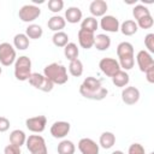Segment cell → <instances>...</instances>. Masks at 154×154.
I'll return each mask as SVG.
<instances>
[{
	"label": "cell",
	"instance_id": "obj_36",
	"mask_svg": "<svg viewBox=\"0 0 154 154\" xmlns=\"http://www.w3.org/2000/svg\"><path fill=\"white\" fill-rule=\"evenodd\" d=\"M128 154H146L144 147L140 143H132L129 149H128Z\"/></svg>",
	"mask_w": 154,
	"mask_h": 154
},
{
	"label": "cell",
	"instance_id": "obj_30",
	"mask_svg": "<svg viewBox=\"0 0 154 154\" xmlns=\"http://www.w3.org/2000/svg\"><path fill=\"white\" fill-rule=\"evenodd\" d=\"M43 30L40 25L37 24H30L26 29H25V35L28 36V38H32V40H37L42 36Z\"/></svg>",
	"mask_w": 154,
	"mask_h": 154
},
{
	"label": "cell",
	"instance_id": "obj_18",
	"mask_svg": "<svg viewBox=\"0 0 154 154\" xmlns=\"http://www.w3.org/2000/svg\"><path fill=\"white\" fill-rule=\"evenodd\" d=\"M65 25H66V20H65V18L61 17V16H53V17H51V18L48 19V22H47L48 29L52 30V31H55V32L61 31V30L65 28Z\"/></svg>",
	"mask_w": 154,
	"mask_h": 154
},
{
	"label": "cell",
	"instance_id": "obj_35",
	"mask_svg": "<svg viewBox=\"0 0 154 154\" xmlns=\"http://www.w3.org/2000/svg\"><path fill=\"white\" fill-rule=\"evenodd\" d=\"M144 46L148 49V53H154V34L149 32L144 36Z\"/></svg>",
	"mask_w": 154,
	"mask_h": 154
},
{
	"label": "cell",
	"instance_id": "obj_17",
	"mask_svg": "<svg viewBox=\"0 0 154 154\" xmlns=\"http://www.w3.org/2000/svg\"><path fill=\"white\" fill-rule=\"evenodd\" d=\"M82 16L83 14L81 8L76 6H71L65 11V20H67V23H71V24L79 23L82 19Z\"/></svg>",
	"mask_w": 154,
	"mask_h": 154
},
{
	"label": "cell",
	"instance_id": "obj_20",
	"mask_svg": "<svg viewBox=\"0 0 154 154\" xmlns=\"http://www.w3.org/2000/svg\"><path fill=\"white\" fill-rule=\"evenodd\" d=\"M94 46L97 51H107L111 46V37L106 34H97L94 40Z\"/></svg>",
	"mask_w": 154,
	"mask_h": 154
},
{
	"label": "cell",
	"instance_id": "obj_3",
	"mask_svg": "<svg viewBox=\"0 0 154 154\" xmlns=\"http://www.w3.org/2000/svg\"><path fill=\"white\" fill-rule=\"evenodd\" d=\"M31 60L26 55H22L14 61V77L18 81H28L31 75Z\"/></svg>",
	"mask_w": 154,
	"mask_h": 154
},
{
	"label": "cell",
	"instance_id": "obj_4",
	"mask_svg": "<svg viewBox=\"0 0 154 154\" xmlns=\"http://www.w3.org/2000/svg\"><path fill=\"white\" fill-rule=\"evenodd\" d=\"M26 148L31 154H46L48 153L46 141L40 135H30L25 141Z\"/></svg>",
	"mask_w": 154,
	"mask_h": 154
},
{
	"label": "cell",
	"instance_id": "obj_37",
	"mask_svg": "<svg viewBox=\"0 0 154 154\" xmlns=\"http://www.w3.org/2000/svg\"><path fill=\"white\" fill-rule=\"evenodd\" d=\"M4 154H22V150L20 147L10 143L4 148Z\"/></svg>",
	"mask_w": 154,
	"mask_h": 154
},
{
	"label": "cell",
	"instance_id": "obj_1",
	"mask_svg": "<svg viewBox=\"0 0 154 154\" xmlns=\"http://www.w3.org/2000/svg\"><path fill=\"white\" fill-rule=\"evenodd\" d=\"M79 93L85 99L94 100V101H101L107 96L108 90H107V88L102 87V83L100 79H97L93 76H89L81 84Z\"/></svg>",
	"mask_w": 154,
	"mask_h": 154
},
{
	"label": "cell",
	"instance_id": "obj_10",
	"mask_svg": "<svg viewBox=\"0 0 154 154\" xmlns=\"http://www.w3.org/2000/svg\"><path fill=\"white\" fill-rule=\"evenodd\" d=\"M100 26L102 30L107 32H117L119 30L120 24L117 17L111 16V14H105L100 20Z\"/></svg>",
	"mask_w": 154,
	"mask_h": 154
},
{
	"label": "cell",
	"instance_id": "obj_43",
	"mask_svg": "<svg viewBox=\"0 0 154 154\" xmlns=\"http://www.w3.org/2000/svg\"><path fill=\"white\" fill-rule=\"evenodd\" d=\"M46 154H48V153H46Z\"/></svg>",
	"mask_w": 154,
	"mask_h": 154
},
{
	"label": "cell",
	"instance_id": "obj_42",
	"mask_svg": "<svg viewBox=\"0 0 154 154\" xmlns=\"http://www.w3.org/2000/svg\"><path fill=\"white\" fill-rule=\"evenodd\" d=\"M149 154H154V153H149Z\"/></svg>",
	"mask_w": 154,
	"mask_h": 154
},
{
	"label": "cell",
	"instance_id": "obj_8",
	"mask_svg": "<svg viewBox=\"0 0 154 154\" xmlns=\"http://www.w3.org/2000/svg\"><path fill=\"white\" fill-rule=\"evenodd\" d=\"M99 67L101 72L107 77H113L119 70H122L118 60H116L114 58H102L99 63Z\"/></svg>",
	"mask_w": 154,
	"mask_h": 154
},
{
	"label": "cell",
	"instance_id": "obj_32",
	"mask_svg": "<svg viewBox=\"0 0 154 154\" xmlns=\"http://www.w3.org/2000/svg\"><path fill=\"white\" fill-rule=\"evenodd\" d=\"M149 14H150V12H149V10H148L144 5L138 4V5H136V6L132 8V16H134V18H135L136 20H138L140 18H143V17H146V16H149Z\"/></svg>",
	"mask_w": 154,
	"mask_h": 154
},
{
	"label": "cell",
	"instance_id": "obj_34",
	"mask_svg": "<svg viewBox=\"0 0 154 154\" xmlns=\"http://www.w3.org/2000/svg\"><path fill=\"white\" fill-rule=\"evenodd\" d=\"M64 8L63 0H49L48 1V10L53 13H58Z\"/></svg>",
	"mask_w": 154,
	"mask_h": 154
},
{
	"label": "cell",
	"instance_id": "obj_2",
	"mask_svg": "<svg viewBox=\"0 0 154 154\" xmlns=\"http://www.w3.org/2000/svg\"><path fill=\"white\" fill-rule=\"evenodd\" d=\"M43 75L53 83V84H65L69 81L67 76V70L64 65L58 64V63H52L47 65L43 70Z\"/></svg>",
	"mask_w": 154,
	"mask_h": 154
},
{
	"label": "cell",
	"instance_id": "obj_40",
	"mask_svg": "<svg viewBox=\"0 0 154 154\" xmlns=\"http://www.w3.org/2000/svg\"><path fill=\"white\" fill-rule=\"evenodd\" d=\"M112 154H125V153H123L122 150H114V152H112Z\"/></svg>",
	"mask_w": 154,
	"mask_h": 154
},
{
	"label": "cell",
	"instance_id": "obj_11",
	"mask_svg": "<svg viewBox=\"0 0 154 154\" xmlns=\"http://www.w3.org/2000/svg\"><path fill=\"white\" fill-rule=\"evenodd\" d=\"M136 61H137V65H138L140 71H142V72H146L150 66L154 65V59H153L152 54L148 53L144 49H142V51H140L137 53Z\"/></svg>",
	"mask_w": 154,
	"mask_h": 154
},
{
	"label": "cell",
	"instance_id": "obj_19",
	"mask_svg": "<svg viewBox=\"0 0 154 154\" xmlns=\"http://www.w3.org/2000/svg\"><path fill=\"white\" fill-rule=\"evenodd\" d=\"M112 78V83L116 85V87H118V88H125L128 84H129V82H130V76H129V73L126 72V71H124V70H119L113 77H111Z\"/></svg>",
	"mask_w": 154,
	"mask_h": 154
},
{
	"label": "cell",
	"instance_id": "obj_28",
	"mask_svg": "<svg viewBox=\"0 0 154 154\" xmlns=\"http://www.w3.org/2000/svg\"><path fill=\"white\" fill-rule=\"evenodd\" d=\"M52 41H53V45L57 46V47H65L67 43H69V35L64 31H58V32H54V35L52 36Z\"/></svg>",
	"mask_w": 154,
	"mask_h": 154
},
{
	"label": "cell",
	"instance_id": "obj_6",
	"mask_svg": "<svg viewBox=\"0 0 154 154\" xmlns=\"http://www.w3.org/2000/svg\"><path fill=\"white\" fill-rule=\"evenodd\" d=\"M17 59L14 47L8 42L0 43V64L2 66L12 65Z\"/></svg>",
	"mask_w": 154,
	"mask_h": 154
},
{
	"label": "cell",
	"instance_id": "obj_5",
	"mask_svg": "<svg viewBox=\"0 0 154 154\" xmlns=\"http://www.w3.org/2000/svg\"><path fill=\"white\" fill-rule=\"evenodd\" d=\"M28 81H29V83H30L34 88H36V89H38V90H41V91H45V93L52 91V90H53V87H54V84H53L45 75L38 73V72L31 73Z\"/></svg>",
	"mask_w": 154,
	"mask_h": 154
},
{
	"label": "cell",
	"instance_id": "obj_13",
	"mask_svg": "<svg viewBox=\"0 0 154 154\" xmlns=\"http://www.w3.org/2000/svg\"><path fill=\"white\" fill-rule=\"evenodd\" d=\"M70 129H71V125L69 122H64V120L55 122L51 126V135L54 138H64L70 132Z\"/></svg>",
	"mask_w": 154,
	"mask_h": 154
},
{
	"label": "cell",
	"instance_id": "obj_25",
	"mask_svg": "<svg viewBox=\"0 0 154 154\" xmlns=\"http://www.w3.org/2000/svg\"><path fill=\"white\" fill-rule=\"evenodd\" d=\"M78 54H79V49L77 47L76 43L73 42H69L65 47H64V55L67 60L72 61L75 59H78Z\"/></svg>",
	"mask_w": 154,
	"mask_h": 154
},
{
	"label": "cell",
	"instance_id": "obj_31",
	"mask_svg": "<svg viewBox=\"0 0 154 154\" xmlns=\"http://www.w3.org/2000/svg\"><path fill=\"white\" fill-rule=\"evenodd\" d=\"M69 71L73 77H79L83 73V64L79 59H75L72 61H70L69 65Z\"/></svg>",
	"mask_w": 154,
	"mask_h": 154
},
{
	"label": "cell",
	"instance_id": "obj_26",
	"mask_svg": "<svg viewBox=\"0 0 154 154\" xmlns=\"http://www.w3.org/2000/svg\"><path fill=\"white\" fill-rule=\"evenodd\" d=\"M29 43H30L29 38L25 34L19 32L13 37V46H14V48H17L19 51H25L29 47Z\"/></svg>",
	"mask_w": 154,
	"mask_h": 154
},
{
	"label": "cell",
	"instance_id": "obj_29",
	"mask_svg": "<svg viewBox=\"0 0 154 154\" xmlns=\"http://www.w3.org/2000/svg\"><path fill=\"white\" fill-rule=\"evenodd\" d=\"M76 147L72 141L63 140L58 144V154H75Z\"/></svg>",
	"mask_w": 154,
	"mask_h": 154
},
{
	"label": "cell",
	"instance_id": "obj_27",
	"mask_svg": "<svg viewBox=\"0 0 154 154\" xmlns=\"http://www.w3.org/2000/svg\"><path fill=\"white\" fill-rule=\"evenodd\" d=\"M97 26H99V23H97V19L94 18V17H87L82 20L81 23V29L83 30H87V31H90V32H95L97 30Z\"/></svg>",
	"mask_w": 154,
	"mask_h": 154
},
{
	"label": "cell",
	"instance_id": "obj_14",
	"mask_svg": "<svg viewBox=\"0 0 154 154\" xmlns=\"http://www.w3.org/2000/svg\"><path fill=\"white\" fill-rule=\"evenodd\" d=\"M78 149L82 154H99V144L91 140V138H88V137H84V138H81L79 142H78Z\"/></svg>",
	"mask_w": 154,
	"mask_h": 154
},
{
	"label": "cell",
	"instance_id": "obj_22",
	"mask_svg": "<svg viewBox=\"0 0 154 154\" xmlns=\"http://www.w3.org/2000/svg\"><path fill=\"white\" fill-rule=\"evenodd\" d=\"M119 30H120L122 34L125 35V36H132V35H135V34L137 32L138 26H137V24H136L135 20L128 19V20H124V22L120 24Z\"/></svg>",
	"mask_w": 154,
	"mask_h": 154
},
{
	"label": "cell",
	"instance_id": "obj_7",
	"mask_svg": "<svg viewBox=\"0 0 154 154\" xmlns=\"http://www.w3.org/2000/svg\"><path fill=\"white\" fill-rule=\"evenodd\" d=\"M40 14H41V10L38 6H35V5H24L20 7L18 12L19 19L25 23L34 22L36 18L40 17Z\"/></svg>",
	"mask_w": 154,
	"mask_h": 154
},
{
	"label": "cell",
	"instance_id": "obj_33",
	"mask_svg": "<svg viewBox=\"0 0 154 154\" xmlns=\"http://www.w3.org/2000/svg\"><path fill=\"white\" fill-rule=\"evenodd\" d=\"M136 24L141 29H150L153 26V24H154V19H153L152 14H149V16H146L143 18H140L136 22Z\"/></svg>",
	"mask_w": 154,
	"mask_h": 154
},
{
	"label": "cell",
	"instance_id": "obj_23",
	"mask_svg": "<svg viewBox=\"0 0 154 154\" xmlns=\"http://www.w3.org/2000/svg\"><path fill=\"white\" fill-rule=\"evenodd\" d=\"M116 143V136L113 132L111 131H105L100 135V140H99V144L103 148V149H109L114 146Z\"/></svg>",
	"mask_w": 154,
	"mask_h": 154
},
{
	"label": "cell",
	"instance_id": "obj_15",
	"mask_svg": "<svg viewBox=\"0 0 154 154\" xmlns=\"http://www.w3.org/2000/svg\"><path fill=\"white\" fill-rule=\"evenodd\" d=\"M77 36H78V43H79V46H81L82 48H84V49H90V48L94 46V40H95L94 32H90V31L79 29Z\"/></svg>",
	"mask_w": 154,
	"mask_h": 154
},
{
	"label": "cell",
	"instance_id": "obj_39",
	"mask_svg": "<svg viewBox=\"0 0 154 154\" xmlns=\"http://www.w3.org/2000/svg\"><path fill=\"white\" fill-rule=\"evenodd\" d=\"M144 73H146V79H147L149 83H154V65L150 66Z\"/></svg>",
	"mask_w": 154,
	"mask_h": 154
},
{
	"label": "cell",
	"instance_id": "obj_21",
	"mask_svg": "<svg viewBox=\"0 0 154 154\" xmlns=\"http://www.w3.org/2000/svg\"><path fill=\"white\" fill-rule=\"evenodd\" d=\"M117 55L118 58H129V57H135L134 55V46L130 42H120L117 46Z\"/></svg>",
	"mask_w": 154,
	"mask_h": 154
},
{
	"label": "cell",
	"instance_id": "obj_38",
	"mask_svg": "<svg viewBox=\"0 0 154 154\" xmlns=\"http://www.w3.org/2000/svg\"><path fill=\"white\" fill-rule=\"evenodd\" d=\"M10 129V120L6 117H0V132H5Z\"/></svg>",
	"mask_w": 154,
	"mask_h": 154
},
{
	"label": "cell",
	"instance_id": "obj_41",
	"mask_svg": "<svg viewBox=\"0 0 154 154\" xmlns=\"http://www.w3.org/2000/svg\"><path fill=\"white\" fill-rule=\"evenodd\" d=\"M2 73V67H1V65H0V75Z\"/></svg>",
	"mask_w": 154,
	"mask_h": 154
},
{
	"label": "cell",
	"instance_id": "obj_16",
	"mask_svg": "<svg viewBox=\"0 0 154 154\" xmlns=\"http://www.w3.org/2000/svg\"><path fill=\"white\" fill-rule=\"evenodd\" d=\"M107 8H108V5L103 0H94L89 5V11L91 13V17H94V18L103 17L107 12Z\"/></svg>",
	"mask_w": 154,
	"mask_h": 154
},
{
	"label": "cell",
	"instance_id": "obj_12",
	"mask_svg": "<svg viewBox=\"0 0 154 154\" xmlns=\"http://www.w3.org/2000/svg\"><path fill=\"white\" fill-rule=\"evenodd\" d=\"M140 90L136 87H125L122 90V100L125 105H135L140 100Z\"/></svg>",
	"mask_w": 154,
	"mask_h": 154
},
{
	"label": "cell",
	"instance_id": "obj_24",
	"mask_svg": "<svg viewBox=\"0 0 154 154\" xmlns=\"http://www.w3.org/2000/svg\"><path fill=\"white\" fill-rule=\"evenodd\" d=\"M25 141H26V135H25V132L23 130L16 129L10 134V143L11 144L22 147L25 143Z\"/></svg>",
	"mask_w": 154,
	"mask_h": 154
},
{
	"label": "cell",
	"instance_id": "obj_9",
	"mask_svg": "<svg viewBox=\"0 0 154 154\" xmlns=\"http://www.w3.org/2000/svg\"><path fill=\"white\" fill-rule=\"evenodd\" d=\"M25 125L29 131L40 134L46 129L47 125V118L45 116H36V117H30L25 120Z\"/></svg>",
	"mask_w": 154,
	"mask_h": 154
}]
</instances>
